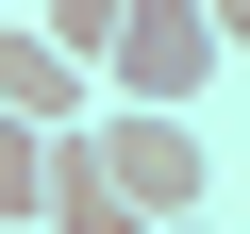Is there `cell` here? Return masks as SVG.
Segmentation results:
<instances>
[{"label": "cell", "mask_w": 250, "mask_h": 234, "mask_svg": "<svg viewBox=\"0 0 250 234\" xmlns=\"http://www.w3.org/2000/svg\"><path fill=\"white\" fill-rule=\"evenodd\" d=\"M217 84H233V34L200 17V0H134L117 50H100V100H167V117H200Z\"/></svg>", "instance_id": "obj_1"}, {"label": "cell", "mask_w": 250, "mask_h": 234, "mask_svg": "<svg viewBox=\"0 0 250 234\" xmlns=\"http://www.w3.org/2000/svg\"><path fill=\"white\" fill-rule=\"evenodd\" d=\"M83 134H100V167H117L134 217H217V151H200V117H167V100H100Z\"/></svg>", "instance_id": "obj_2"}, {"label": "cell", "mask_w": 250, "mask_h": 234, "mask_svg": "<svg viewBox=\"0 0 250 234\" xmlns=\"http://www.w3.org/2000/svg\"><path fill=\"white\" fill-rule=\"evenodd\" d=\"M0 117H34V134H67V117H100V67H67L34 17H0Z\"/></svg>", "instance_id": "obj_3"}, {"label": "cell", "mask_w": 250, "mask_h": 234, "mask_svg": "<svg viewBox=\"0 0 250 234\" xmlns=\"http://www.w3.org/2000/svg\"><path fill=\"white\" fill-rule=\"evenodd\" d=\"M50 234H150L134 201H117V167H100V134H83V117H67V134H50V201H34Z\"/></svg>", "instance_id": "obj_4"}, {"label": "cell", "mask_w": 250, "mask_h": 234, "mask_svg": "<svg viewBox=\"0 0 250 234\" xmlns=\"http://www.w3.org/2000/svg\"><path fill=\"white\" fill-rule=\"evenodd\" d=\"M50 201V134H34V117H0V217H34Z\"/></svg>", "instance_id": "obj_5"}, {"label": "cell", "mask_w": 250, "mask_h": 234, "mask_svg": "<svg viewBox=\"0 0 250 234\" xmlns=\"http://www.w3.org/2000/svg\"><path fill=\"white\" fill-rule=\"evenodd\" d=\"M117 17H134V0H50V17H34V34H50L67 67H100V50H117Z\"/></svg>", "instance_id": "obj_6"}, {"label": "cell", "mask_w": 250, "mask_h": 234, "mask_svg": "<svg viewBox=\"0 0 250 234\" xmlns=\"http://www.w3.org/2000/svg\"><path fill=\"white\" fill-rule=\"evenodd\" d=\"M200 17H217V34H233V50H250V0H200Z\"/></svg>", "instance_id": "obj_7"}, {"label": "cell", "mask_w": 250, "mask_h": 234, "mask_svg": "<svg viewBox=\"0 0 250 234\" xmlns=\"http://www.w3.org/2000/svg\"><path fill=\"white\" fill-rule=\"evenodd\" d=\"M150 234H217V217H150Z\"/></svg>", "instance_id": "obj_8"}, {"label": "cell", "mask_w": 250, "mask_h": 234, "mask_svg": "<svg viewBox=\"0 0 250 234\" xmlns=\"http://www.w3.org/2000/svg\"><path fill=\"white\" fill-rule=\"evenodd\" d=\"M0 234H50V217H0Z\"/></svg>", "instance_id": "obj_9"}]
</instances>
